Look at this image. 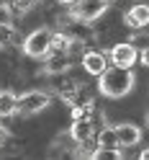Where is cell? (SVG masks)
<instances>
[{
	"label": "cell",
	"instance_id": "5b68a950",
	"mask_svg": "<svg viewBox=\"0 0 149 160\" xmlns=\"http://www.w3.org/2000/svg\"><path fill=\"white\" fill-rule=\"evenodd\" d=\"M108 59L111 65L116 67H126V70H134V65L139 62V47L134 42H118L108 49Z\"/></svg>",
	"mask_w": 149,
	"mask_h": 160
},
{
	"label": "cell",
	"instance_id": "9a60e30c",
	"mask_svg": "<svg viewBox=\"0 0 149 160\" xmlns=\"http://www.w3.org/2000/svg\"><path fill=\"white\" fill-rule=\"evenodd\" d=\"M93 160H118L121 150H108V147H95V152L90 155Z\"/></svg>",
	"mask_w": 149,
	"mask_h": 160
},
{
	"label": "cell",
	"instance_id": "5bb4252c",
	"mask_svg": "<svg viewBox=\"0 0 149 160\" xmlns=\"http://www.w3.org/2000/svg\"><path fill=\"white\" fill-rule=\"evenodd\" d=\"M8 5H11L13 13H28L39 5V0H8Z\"/></svg>",
	"mask_w": 149,
	"mask_h": 160
},
{
	"label": "cell",
	"instance_id": "7a4b0ae2",
	"mask_svg": "<svg viewBox=\"0 0 149 160\" xmlns=\"http://www.w3.org/2000/svg\"><path fill=\"white\" fill-rule=\"evenodd\" d=\"M52 36H54V31L49 26L34 28V31L23 39V44H21L23 54L31 57V59H46L49 57V49H52Z\"/></svg>",
	"mask_w": 149,
	"mask_h": 160
},
{
	"label": "cell",
	"instance_id": "8992f818",
	"mask_svg": "<svg viewBox=\"0 0 149 160\" xmlns=\"http://www.w3.org/2000/svg\"><path fill=\"white\" fill-rule=\"evenodd\" d=\"M80 65L87 75H93V78H100L108 67H111V59H108V52H103V49H90L87 47V52L82 54L80 59Z\"/></svg>",
	"mask_w": 149,
	"mask_h": 160
},
{
	"label": "cell",
	"instance_id": "ba28073f",
	"mask_svg": "<svg viewBox=\"0 0 149 160\" xmlns=\"http://www.w3.org/2000/svg\"><path fill=\"white\" fill-rule=\"evenodd\" d=\"M123 23L128 28H147L149 26V3H136L123 13Z\"/></svg>",
	"mask_w": 149,
	"mask_h": 160
},
{
	"label": "cell",
	"instance_id": "3957f363",
	"mask_svg": "<svg viewBox=\"0 0 149 160\" xmlns=\"http://www.w3.org/2000/svg\"><path fill=\"white\" fill-rule=\"evenodd\" d=\"M111 11V0H77L69 8V16L82 23H95Z\"/></svg>",
	"mask_w": 149,
	"mask_h": 160
},
{
	"label": "cell",
	"instance_id": "ffe728a7",
	"mask_svg": "<svg viewBox=\"0 0 149 160\" xmlns=\"http://www.w3.org/2000/svg\"><path fill=\"white\" fill-rule=\"evenodd\" d=\"M147 124H149V114H147Z\"/></svg>",
	"mask_w": 149,
	"mask_h": 160
},
{
	"label": "cell",
	"instance_id": "277c9868",
	"mask_svg": "<svg viewBox=\"0 0 149 160\" xmlns=\"http://www.w3.org/2000/svg\"><path fill=\"white\" fill-rule=\"evenodd\" d=\"M52 106V93L46 91H26L18 96V114L21 116H39L41 111Z\"/></svg>",
	"mask_w": 149,
	"mask_h": 160
},
{
	"label": "cell",
	"instance_id": "7c38bea8",
	"mask_svg": "<svg viewBox=\"0 0 149 160\" xmlns=\"http://www.w3.org/2000/svg\"><path fill=\"white\" fill-rule=\"evenodd\" d=\"M95 142H98V147L121 150V142H118V134H116V127H103L100 132L95 134Z\"/></svg>",
	"mask_w": 149,
	"mask_h": 160
},
{
	"label": "cell",
	"instance_id": "4fadbf2b",
	"mask_svg": "<svg viewBox=\"0 0 149 160\" xmlns=\"http://www.w3.org/2000/svg\"><path fill=\"white\" fill-rule=\"evenodd\" d=\"M16 26L11 21H0V49H8V47H13L16 42Z\"/></svg>",
	"mask_w": 149,
	"mask_h": 160
},
{
	"label": "cell",
	"instance_id": "e0dca14e",
	"mask_svg": "<svg viewBox=\"0 0 149 160\" xmlns=\"http://www.w3.org/2000/svg\"><path fill=\"white\" fill-rule=\"evenodd\" d=\"M8 139H11V132H8V127H3V124H0V147H3V145H8Z\"/></svg>",
	"mask_w": 149,
	"mask_h": 160
},
{
	"label": "cell",
	"instance_id": "52a82bcc",
	"mask_svg": "<svg viewBox=\"0 0 149 160\" xmlns=\"http://www.w3.org/2000/svg\"><path fill=\"white\" fill-rule=\"evenodd\" d=\"M69 139H72L75 145H82V142H90L95 139L98 134V127L93 122V116H85V119H72V124H69Z\"/></svg>",
	"mask_w": 149,
	"mask_h": 160
},
{
	"label": "cell",
	"instance_id": "8fae6325",
	"mask_svg": "<svg viewBox=\"0 0 149 160\" xmlns=\"http://www.w3.org/2000/svg\"><path fill=\"white\" fill-rule=\"evenodd\" d=\"M18 114V93L3 88L0 91V119H11Z\"/></svg>",
	"mask_w": 149,
	"mask_h": 160
},
{
	"label": "cell",
	"instance_id": "d6986e66",
	"mask_svg": "<svg viewBox=\"0 0 149 160\" xmlns=\"http://www.w3.org/2000/svg\"><path fill=\"white\" fill-rule=\"evenodd\" d=\"M139 158H142V160H149V147H147V150H142V155H139Z\"/></svg>",
	"mask_w": 149,
	"mask_h": 160
},
{
	"label": "cell",
	"instance_id": "9c48e42d",
	"mask_svg": "<svg viewBox=\"0 0 149 160\" xmlns=\"http://www.w3.org/2000/svg\"><path fill=\"white\" fill-rule=\"evenodd\" d=\"M75 59L69 54H49L46 62H44V72L49 78H57V75H67L69 70H72Z\"/></svg>",
	"mask_w": 149,
	"mask_h": 160
},
{
	"label": "cell",
	"instance_id": "ac0fdd59",
	"mask_svg": "<svg viewBox=\"0 0 149 160\" xmlns=\"http://www.w3.org/2000/svg\"><path fill=\"white\" fill-rule=\"evenodd\" d=\"M57 3H59V5H69V8H72V5L77 3V0H57Z\"/></svg>",
	"mask_w": 149,
	"mask_h": 160
},
{
	"label": "cell",
	"instance_id": "30bf717a",
	"mask_svg": "<svg viewBox=\"0 0 149 160\" xmlns=\"http://www.w3.org/2000/svg\"><path fill=\"white\" fill-rule=\"evenodd\" d=\"M116 134H118V142H121V150L123 147H134L142 142V129L131 122H121L116 124Z\"/></svg>",
	"mask_w": 149,
	"mask_h": 160
},
{
	"label": "cell",
	"instance_id": "6da1fadb",
	"mask_svg": "<svg viewBox=\"0 0 149 160\" xmlns=\"http://www.w3.org/2000/svg\"><path fill=\"white\" fill-rule=\"evenodd\" d=\"M134 85H136V75H134V70L116 67V65H111L100 78H98V91H100L105 98H111V101L126 98L128 93L134 91Z\"/></svg>",
	"mask_w": 149,
	"mask_h": 160
},
{
	"label": "cell",
	"instance_id": "2e32d148",
	"mask_svg": "<svg viewBox=\"0 0 149 160\" xmlns=\"http://www.w3.org/2000/svg\"><path fill=\"white\" fill-rule=\"evenodd\" d=\"M139 62H142L144 67H149V44H144L142 49H139Z\"/></svg>",
	"mask_w": 149,
	"mask_h": 160
}]
</instances>
